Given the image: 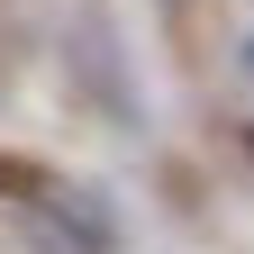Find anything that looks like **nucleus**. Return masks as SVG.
<instances>
[{
	"mask_svg": "<svg viewBox=\"0 0 254 254\" xmlns=\"http://www.w3.org/2000/svg\"><path fill=\"white\" fill-rule=\"evenodd\" d=\"M27 218H37V245H46V254H109V245H118L109 218L91 209V190H46Z\"/></svg>",
	"mask_w": 254,
	"mask_h": 254,
	"instance_id": "1",
	"label": "nucleus"
},
{
	"mask_svg": "<svg viewBox=\"0 0 254 254\" xmlns=\"http://www.w3.org/2000/svg\"><path fill=\"white\" fill-rule=\"evenodd\" d=\"M245 164H254V127H245Z\"/></svg>",
	"mask_w": 254,
	"mask_h": 254,
	"instance_id": "2",
	"label": "nucleus"
}]
</instances>
